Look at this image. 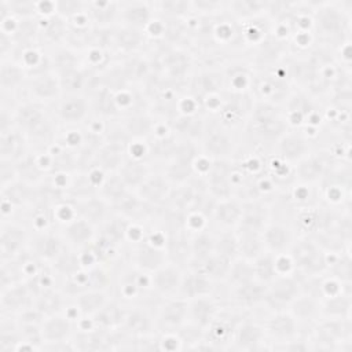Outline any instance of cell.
<instances>
[{"mask_svg":"<svg viewBox=\"0 0 352 352\" xmlns=\"http://www.w3.org/2000/svg\"><path fill=\"white\" fill-rule=\"evenodd\" d=\"M34 305V296L25 280L16 282L1 290L0 309L1 315L18 316Z\"/></svg>","mask_w":352,"mask_h":352,"instance_id":"28","label":"cell"},{"mask_svg":"<svg viewBox=\"0 0 352 352\" xmlns=\"http://www.w3.org/2000/svg\"><path fill=\"white\" fill-rule=\"evenodd\" d=\"M172 184L162 173L161 169H154L147 179L135 190V192L151 206L161 209L165 206L169 194L172 191Z\"/></svg>","mask_w":352,"mask_h":352,"instance_id":"29","label":"cell"},{"mask_svg":"<svg viewBox=\"0 0 352 352\" xmlns=\"http://www.w3.org/2000/svg\"><path fill=\"white\" fill-rule=\"evenodd\" d=\"M302 292L301 279L294 272L278 274L267 283L263 307L268 311H285L293 300Z\"/></svg>","mask_w":352,"mask_h":352,"instance_id":"10","label":"cell"},{"mask_svg":"<svg viewBox=\"0 0 352 352\" xmlns=\"http://www.w3.org/2000/svg\"><path fill=\"white\" fill-rule=\"evenodd\" d=\"M241 214L242 199L238 197L216 201L210 214V227L214 231H234L239 224Z\"/></svg>","mask_w":352,"mask_h":352,"instance_id":"30","label":"cell"},{"mask_svg":"<svg viewBox=\"0 0 352 352\" xmlns=\"http://www.w3.org/2000/svg\"><path fill=\"white\" fill-rule=\"evenodd\" d=\"M56 228L60 232L66 245L77 252L88 249L94 243L98 232V228L95 226L77 216Z\"/></svg>","mask_w":352,"mask_h":352,"instance_id":"26","label":"cell"},{"mask_svg":"<svg viewBox=\"0 0 352 352\" xmlns=\"http://www.w3.org/2000/svg\"><path fill=\"white\" fill-rule=\"evenodd\" d=\"M287 311L296 318L301 329L311 327L322 318L320 298L311 293L301 292L289 305Z\"/></svg>","mask_w":352,"mask_h":352,"instance_id":"35","label":"cell"},{"mask_svg":"<svg viewBox=\"0 0 352 352\" xmlns=\"http://www.w3.org/2000/svg\"><path fill=\"white\" fill-rule=\"evenodd\" d=\"M120 330L133 338L155 334L157 329L154 309L144 304H128Z\"/></svg>","mask_w":352,"mask_h":352,"instance_id":"18","label":"cell"},{"mask_svg":"<svg viewBox=\"0 0 352 352\" xmlns=\"http://www.w3.org/2000/svg\"><path fill=\"white\" fill-rule=\"evenodd\" d=\"M55 12L63 19L73 21L87 14V1L81 0H59L55 1Z\"/></svg>","mask_w":352,"mask_h":352,"instance_id":"53","label":"cell"},{"mask_svg":"<svg viewBox=\"0 0 352 352\" xmlns=\"http://www.w3.org/2000/svg\"><path fill=\"white\" fill-rule=\"evenodd\" d=\"M157 18L165 21H186L192 15L191 1L187 0H160L154 1Z\"/></svg>","mask_w":352,"mask_h":352,"instance_id":"45","label":"cell"},{"mask_svg":"<svg viewBox=\"0 0 352 352\" xmlns=\"http://www.w3.org/2000/svg\"><path fill=\"white\" fill-rule=\"evenodd\" d=\"M253 271H254V278L263 283H270L279 272H278V264H276V256L264 252L258 257H256L253 261Z\"/></svg>","mask_w":352,"mask_h":352,"instance_id":"50","label":"cell"},{"mask_svg":"<svg viewBox=\"0 0 352 352\" xmlns=\"http://www.w3.org/2000/svg\"><path fill=\"white\" fill-rule=\"evenodd\" d=\"M322 318L330 319H351V290H341L338 293L326 296L320 300Z\"/></svg>","mask_w":352,"mask_h":352,"instance_id":"44","label":"cell"},{"mask_svg":"<svg viewBox=\"0 0 352 352\" xmlns=\"http://www.w3.org/2000/svg\"><path fill=\"white\" fill-rule=\"evenodd\" d=\"M40 22V33H38V45L44 51H51L56 47L65 45L67 38L69 23L56 12L45 16L38 18Z\"/></svg>","mask_w":352,"mask_h":352,"instance_id":"33","label":"cell"},{"mask_svg":"<svg viewBox=\"0 0 352 352\" xmlns=\"http://www.w3.org/2000/svg\"><path fill=\"white\" fill-rule=\"evenodd\" d=\"M14 125L26 136L30 148L47 153L58 140L60 125L51 106L30 99H22L12 111Z\"/></svg>","mask_w":352,"mask_h":352,"instance_id":"1","label":"cell"},{"mask_svg":"<svg viewBox=\"0 0 352 352\" xmlns=\"http://www.w3.org/2000/svg\"><path fill=\"white\" fill-rule=\"evenodd\" d=\"M60 96V82L52 69L29 76L22 94V99H30L48 106L54 104Z\"/></svg>","mask_w":352,"mask_h":352,"instance_id":"14","label":"cell"},{"mask_svg":"<svg viewBox=\"0 0 352 352\" xmlns=\"http://www.w3.org/2000/svg\"><path fill=\"white\" fill-rule=\"evenodd\" d=\"M236 242H238V254L242 258L253 261L261 253L265 252L263 234L254 231L235 230Z\"/></svg>","mask_w":352,"mask_h":352,"instance_id":"47","label":"cell"},{"mask_svg":"<svg viewBox=\"0 0 352 352\" xmlns=\"http://www.w3.org/2000/svg\"><path fill=\"white\" fill-rule=\"evenodd\" d=\"M198 146L201 154L209 160H235L239 147L235 139V131L210 116H208L205 132Z\"/></svg>","mask_w":352,"mask_h":352,"instance_id":"5","label":"cell"},{"mask_svg":"<svg viewBox=\"0 0 352 352\" xmlns=\"http://www.w3.org/2000/svg\"><path fill=\"white\" fill-rule=\"evenodd\" d=\"M32 230L16 219L1 220L0 261L14 260L29 250Z\"/></svg>","mask_w":352,"mask_h":352,"instance_id":"11","label":"cell"},{"mask_svg":"<svg viewBox=\"0 0 352 352\" xmlns=\"http://www.w3.org/2000/svg\"><path fill=\"white\" fill-rule=\"evenodd\" d=\"M217 283L212 280L210 278L192 271V270H184L180 290H179V297H183L186 300L202 297V296H210L216 294L217 292Z\"/></svg>","mask_w":352,"mask_h":352,"instance_id":"38","label":"cell"},{"mask_svg":"<svg viewBox=\"0 0 352 352\" xmlns=\"http://www.w3.org/2000/svg\"><path fill=\"white\" fill-rule=\"evenodd\" d=\"M32 151L26 136L12 124L0 129V158L18 162Z\"/></svg>","mask_w":352,"mask_h":352,"instance_id":"36","label":"cell"},{"mask_svg":"<svg viewBox=\"0 0 352 352\" xmlns=\"http://www.w3.org/2000/svg\"><path fill=\"white\" fill-rule=\"evenodd\" d=\"M77 322L78 320L73 318L69 312L45 316L41 323L43 345L72 341L77 329Z\"/></svg>","mask_w":352,"mask_h":352,"instance_id":"24","label":"cell"},{"mask_svg":"<svg viewBox=\"0 0 352 352\" xmlns=\"http://www.w3.org/2000/svg\"><path fill=\"white\" fill-rule=\"evenodd\" d=\"M66 248L67 245L56 227L32 231L29 249L40 261L45 264H52Z\"/></svg>","mask_w":352,"mask_h":352,"instance_id":"20","label":"cell"},{"mask_svg":"<svg viewBox=\"0 0 352 352\" xmlns=\"http://www.w3.org/2000/svg\"><path fill=\"white\" fill-rule=\"evenodd\" d=\"M296 238L297 232L290 221L276 220L274 217L263 231L265 250L275 256L287 254Z\"/></svg>","mask_w":352,"mask_h":352,"instance_id":"22","label":"cell"},{"mask_svg":"<svg viewBox=\"0 0 352 352\" xmlns=\"http://www.w3.org/2000/svg\"><path fill=\"white\" fill-rule=\"evenodd\" d=\"M268 0H231L227 1L226 14L238 23L268 16Z\"/></svg>","mask_w":352,"mask_h":352,"instance_id":"39","label":"cell"},{"mask_svg":"<svg viewBox=\"0 0 352 352\" xmlns=\"http://www.w3.org/2000/svg\"><path fill=\"white\" fill-rule=\"evenodd\" d=\"M309 330L307 337L311 349L342 351L344 345H351V319L320 318Z\"/></svg>","mask_w":352,"mask_h":352,"instance_id":"6","label":"cell"},{"mask_svg":"<svg viewBox=\"0 0 352 352\" xmlns=\"http://www.w3.org/2000/svg\"><path fill=\"white\" fill-rule=\"evenodd\" d=\"M283 106L264 100H254L243 126L252 148L257 153L272 150L278 139L289 129Z\"/></svg>","mask_w":352,"mask_h":352,"instance_id":"3","label":"cell"},{"mask_svg":"<svg viewBox=\"0 0 352 352\" xmlns=\"http://www.w3.org/2000/svg\"><path fill=\"white\" fill-rule=\"evenodd\" d=\"M264 348H268V341L263 324L258 319L253 318L250 312H246L235 327L230 349L257 351Z\"/></svg>","mask_w":352,"mask_h":352,"instance_id":"17","label":"cell"},{"mask_svg":"<svg viewBox=\"0 0 352 352\" xmlns=\"http://www.w3.org/2000/svg\"><path fill=\"white\" fill-rule=\"evenodd\" d=\"M18 179V172H16V162L11 160H3L0 158V188L15 182Z\"/></svg>","mask_w":352,"mask_h":352,"instance_id":"54","label":"cell"},{"mask_svg":"<svg viewBox=\"0 0 352 352\" xmlns=\"http://www.w3.org/2000/svg\"><path fill=\"white\" fill-rule=\"evenodd\" d=\"M28 72L22 63L8 59L1 60L0 65V89H1V100L11 99L14 103H18L22 98L26 81Z\"/></svg>","mask_w":352,"mask_h":352,"instance_id":"21","label":"cell"},{"mask_svg":"<svg viewBox=\"0 0 352 352\" xmlns=\"http://www.w3.org/2000/svg\"><path fill=\"white\" fill-rule=\"evenodd\" d=\"M331 164L333 160L330 158L327 151L315 147L309 154H307L293 166L294 183L319 186V183L323 180L327 170L330 169Z\"/></svg>","mask_w":352,"mask_h":352,"instance_id":"15","label":"cell"},{"mask_svg":"<svg viewBox=\"0 0 352 352\" xmlns=\"http://www.w3.org/2000/svg\"><path fill=\"white\" fill-rule=\"evenodd\" d=\"M230 264H231V260H228V258L217 254L216 252H213L208 256L191 260L188 263L187 268L192 270V271H197V272L210 278L212 280H214L217 283H223L226 276H227V272L230 270Z\"/></svg>","mask_w":352,"mask_h":352,"instance_id":"41","label":"cell"},{"mask_svg":"<svg viewBox=\"0 0 352 352\" xmlns=\"http://www.w3.org/2000/svg\"><path fill=\"white\" fill-rule=\"evenodd\" d=\"M224 302L216 296H202L188 300V324L205 331L221 311Z\"/></svg>","mask_w":352,"mask_h":352,"instance_id":"27","label":"cell"},{"mask_svg":"<svg viewBox=\"0 0 352 352\" xmlns=\"http://www.w3.org/2000/svg\"><path fill=\"white\" fill-rule=\"evenodd\" d=\"M131 191L132 190L126 187V184L122 182L120 175L117 172H113V173H106L103 176L98 188V195L103 198L106 202H109L113 208Z\"/></svg>","mask_w":352,"mask_h":352,"instance_id":"46","label":"cell"},{"mask_svg":"<svg viewBox=\"0 0 352 352\" xmlns=\"http://www.w3.org/2000/svg\"><path fill=\"white\" fill-rule=\"evenodd\" d=\"M315 148L312 139L298 128H289L275 143L272 154L283 162L294 166L301 158Z\"/></svg>","mask_w":352,"mask_h":352,"instance_id":"13","label":"cell"},{"mask_svg":"<svg viewBox=\"0 0 352 352\" xmlns=\"http://www.w3.org/2000/svg\"><path fill=\"white\" fill-rule=\"evenodd\" d=\"M126 308H128L126 302L117 298L116 296H111V298L103 305V308L91 318V322L104 329L117 330L122 324V320L126 314Z\"/></svg>","mask_w":352,"mask_h":352,"instance_id":"43","label":"cell"},{"mask_svg":"<svg viewBox=\"0 0 352 352\" xmlns=\"http://www.w3.org/2000/svg\"><path fill=\"white\" fill-rule=\"evenodd\" d=\"M120 1H87V16L96 29H113L120 25Z\"/></svg>","mask_w":352,"mask_h":352,"instance_id":"37","label":"cell"},{"mask_svg":"<svg viewBox=\"0 0 352 352\" xmlns=\"http://www.w3.org/2000/svg\"><path fill=\"white\" fill-rule=\"evenodd\" d=\"M214 252L228 260L239 257L238 254V242L235 230L234 231H216V243Z\"/></svg>","mask_w":352,"mask_h":352,"instance_id":"51","label":"cell"},{"mask_svg":"<svg viewBox=\"0 0 352 352\" xmlns=\"http://www.w3.org/2000/svg\"><path fill=\"white\" fill-rule=\"evenodd\" d=\"M120 25L143 32L157 19L154 1H120Z\"/></svg>","mask_w":352,"mask_h":352,"instance_id":"25","label":"cell"},{"mask_svg":"<svg viewBox=\"0 0 352 352\" xmlns=\"http://www.w3.org/2000/svg\"><path fill=\"white\" fill-rule=\"evenodd\" d=\"M265 289H267V285L257 279H253L248 283H243L232 289H227L228 297H230L228 304L242 311L252 312L253 309L263 307Z\"/></svg>","mask_w":352,"mask_h":352,"instance_id":"31","label":"cell"},{"mask_svg":"<svg viewBox=\"0 0 352 352\" xmlns=\"http://www.w3.org/2000/svg\"><path fill=\"white\" fill-rule=\"evenodd\" d=\"M70 202L74 208L76 216L87 220L96 228H99L114 213L111 205L100 198L98 194Z\"/></svg>","mask_w":352,"mask_h":352,"instance_id":"34","label":"cell"},{"mask_svg":"<svg viewBox=\"0 0 352 352\" xmlns=\"http://www.w3.org/2000/svg\"><path fill=\"white\" fill-rule=\"evenodd\" d=\"M287 256L294 274L300 278L322 275L326 271L327 252L311 236L297 235Z\"/></svg>","mask_w":352,"mask_h":352,"instance_id":"4","label":"cell"},{"mask_svg":"<svg viewBox=\"0 0 352 352\" xmlns=\"http://www.w3.org/2000/svg\"><path fill=\"white\" fill-rule=\"evenodd\" d=\"M234 160H210L204 182L208 192L216 201L235 197L232 184Z\"/></svg>","mask_w":352,"mask_h":352,"instance_id":"16","label":"cell"},{"mask_svg":"<svg viewBox=\"0 0 352 352\" xmlns=\"http://www.w3.org/2000/svg\"><path fill=\"white\" fill-rule=\"evenodd\" d=\"M125 258L128 264L146 274L154 272L168 261L165 252V234L157 239L154 238L153 230H148L143 239L126 246Z\"/></svg>","mask_w":352,"mask_h":352,"instance_id":"7","label":"cell"},{"mask_svg":"<svg viewBox=\"0 0 352 352\" xmlns=\"http://www.w3.org/2000/svg\"><path fill=\"white\" fill-rule=\"evenodd\" d=\"M51 109L60 128L84 126L92 117L89 98L85 94L62 95Z\"/></svg>","mask_w":352,"mask_h":352,"instance_id":"9","label":"cell"},{"mask_svg":"<svg viewBox=\"0 0 352 352\" xmlns=\"http://www.w3.org/2000/svg\"><path fill=\"white\" fill-rule=\"evenodd\" d=\"M165 234V252L168 261L187 268L191 260V245H190V235L191 232L187 227L175 228L169 231H162Z\"/></svg>","mask_w":352,"mask_h":352,"instance_id":"32","label":"cell"},{"mask_svg":"<svg viewBox=\"0 0 352 352\" xmlns=\"http://www.w3.org/2000/svg\"><path fill=\"white\" fill-rule=\"evenodd\" d=\"M253 279H256V278H254L252 261L242 258V257H236L231 261L227 276L221 285H224L227 289H232V287L241 286L243 283H248Z\"/></svg>","mask_w":352,"mask_h":352,"instance_id":"48","label":"cell"},{"mask_svg":"<svg viewBox=\"0 0 352 352\" xmlns=\"http://www.w3.org/2000/svg\"><path fill=\"white\" fill-rule=\"evenodd\" d=\"M154 170V166L148 160L138 158L133 155L126 154L125 160L122 161L121 166L118 168L117 173L122 179V182L126 184V187L132 191H135L146 179L147 176Z\"/></svg>","mask_w":352,"mask_h":352,"instance_id":"40","label":"cell"},{"mask_svg":"<svg viewBox=\"0 0 352 352\" xmlns=\"http://www.w3.org/2000/svg\"><path fill=\"white\" fill-rule=\"evenodd\" d=\"M214 243H216V231L210 226L204 227L197 231H192L190 235L191 260L213 253Z\"/></svg>","mask_w":352,"mask_h":352,"instance_id":"49","label":"cell"},{"mask_svg":"<svg viewBox=\"0 0 352 352\" xmlns=\"http://www.w3.org/2000/svg\"><path fill=\"white\" fill-rule=\"evenodd\" d=\"M8 10L12 18L18 21L38 18L37 1L33 0H7Z\"/></svg>","mask_w":352,"mask_h":352,"instance_id":"52","label":"cell"},{"mask_svg":"<svg viewBox=\"0 0 352 352\" xmlns=\"http://www.w3.org/2000/svg\"><path fill=\"white\" fill-rule=\"evenodd\" d=\"M113 293L106 290H85L73 297V305L81 318L91 319L111 298Z\"/></svg>","mask_w":352,"mask_h":352,"instance_id":"42","label":"cell"},{"mask_svg":"<svg viewBox=\"0 0 352 352\" xmlns=\"http://www.w3.org/2000/svg\"><path fill=\"white\" fill-rule=\"evenodd\" d=\"M154 316L157 333H179L188 322V300L179 296L161 298Z\"/></svg>","mask_w":352,"mask_h":352,"instance_id":"12","label":"cell"},{"mask_svg":"<svg viewBox=\"0 0 352 352\" xmlns=\"http://www.w3.org/2000/svg\"><path fill=\"white\" fill-rule=\"evenodd\" d=\"M270 349H282L286 344L304 334L300 323L287 311H272L260 320Z\"/></svg>","mask_w":352,"mask_h":352,"instance_id":"8","label":"cell"},{"mask_svg":"<svg viewBox=\"0 0 352 352\" xmlns=\"http://www.w3.org/2000/svg\"><path fill=\"white\" fill-rule=\"evenodd\" d=\"M274 210L272 202L261 198L242 199V214L239 224L235 230L261 232L272 220Z\"/></svg>","mask_w":352,"mask_h":352,"instance_id":"19","label":"cell"},{"mask_svg":"<svg viewBox=\"0 0 352 352\" xmlns=\"http://www.w3.org/2000/svg\"><path fill=\"white\" fill-rule=\"evenodd\" d=\"M184 268L166 261L154 272L150 274V283L153 293L160 298L179 296Z\"/></svg>","mask_w":352,"mask_h":352,"instance_id":"23","label":"cell"},{"mask_svg":"<svg viewBox=\"0 0 352 352\" xmlns=\"http://www.w3.org/2000/svg\"><path fill=\"white\" fill-rule=\"evenodd\" d=\"M315 48L336 51L351 43V12L344 1H316L312 11Z\"/></svg>","mask_w":352,"mask_h":352,"instance_id":"2","label":"cell"}]
</instances>
